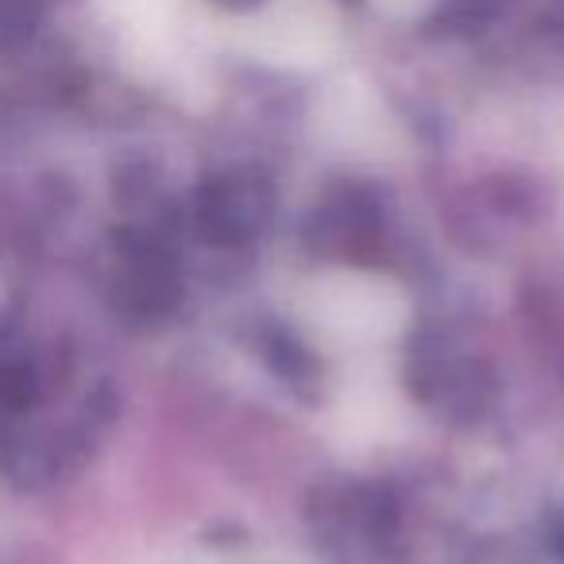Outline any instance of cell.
<instances>
[{
    "instance_id": "7a4b0ae2",
    "label": "cell",
    "mask_w": 564,
    "mask_h": 564,
    "mask_svg": "<svg viewBox=\"0 0 564 564\" xmlns=\"http://www.w3.org/2000/svg\"><path fill=\"white\" fill-rule=\"evenodd\" d=\"M402 399L383 368L376 364H356L352 376L333 399V437L345 448H376L391 441L402 425Z\"/></svg>"
},
{
    "instance_id": "3957f363",
    "label": "cell",
    "mask_w": 564,
    "mask_h": 564,
    "mask_svg": "<svg viewBox=\"0 0 564 564\" xmlns=\"http://www.w3.org/2000/svg\"><path fill=\"white\" fill-rule=\"evenodd\" d=\"M213 564H310V561L291 556V553H228V556H217Z\"/></svg>"
},
{
    "instance_id": "6da1fadb",
    "label": "cell",
    "mask_w": 564,
    "mask_h": 564,
    "mask_svg": "<svg viewBox=\"0 0 564 564\" xmlns=\"http://www.w3.org/2000/svg\"><path fill=\"white\" fill-rule=\"evenodd\" d=\"M294 314L314 345L368 356L399 337L410 317V302L383 274L322 271L299 291Z\"/></svg>"
}]
</instances>
